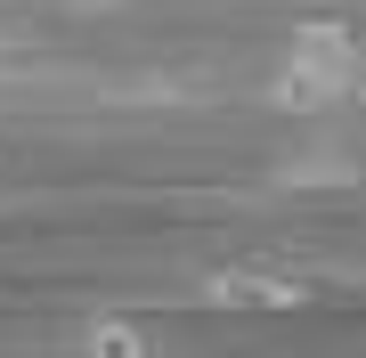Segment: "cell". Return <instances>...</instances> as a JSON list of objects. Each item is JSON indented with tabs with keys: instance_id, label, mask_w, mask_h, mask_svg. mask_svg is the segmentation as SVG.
<instances>
[{
	"instance_id": "7a4b0ae2",
	"label": "cell",
	"mask_w": 366,
	"mask_h": 358,
	"mask_svg": "<svg viewBox=\"0 0 366 358\" xmlns=\"http://www.w3.org/2000/svg\"><path fill=\"white\" fill-rule=\"evenodd\" d=\"M212 293H220V302H252V309H285L301 285H293V277H269V269H220Z\"/></svg>"
},
{
	"instance_id": "6da1fadb",
	"label": "cell",
	"mask_w": 366,
	"mask_h": 358,
	"mask_svg": "<svg viewBox=\"0 0 366 358\" xmlns=\"http://www.w3.org/2000/svg\"><path fill=\"white\" fill-rule=\"evenodd\" d=\"M358 66H366L358 33L334 25V16H310V25H293L285 49H277L269 98H277V106H293V114H326V106H342V98L358 90Z\"/></svg>"
},
{
	"instance_id": "3957f363",
	"label": "cell",
	"mask_w": 366,
	"mask_h": 358,
	"mask_svg": "<svg viewBox=\"0 0 366 358\" xmlns=\"http://www.w3.org/2000/svg\"><path fill=\"white\" fill-rule=\"evenodd\" d=\"M81 358H155V350H147V334L131 318H90L81 326Z\"/></svg>"
}]
</instances>
